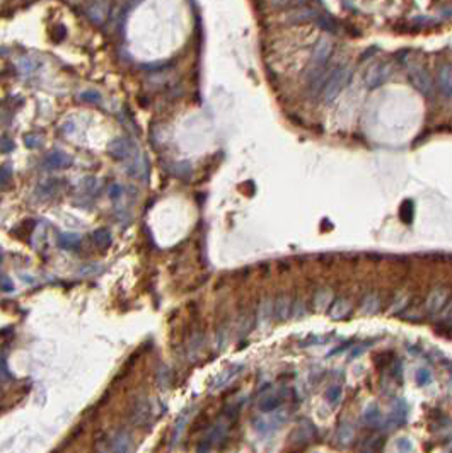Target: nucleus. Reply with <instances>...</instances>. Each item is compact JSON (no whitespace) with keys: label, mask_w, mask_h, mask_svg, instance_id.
Returning <instances> with one entry per match:
<instances>
[{"label":"nucleus","mask_w":452,"mask_h":453,"mask_svg":"<svg viewBox=\"0 0 452 453\" xmlns=\"http://www.w3.org/2000/svg\"><path fill=\"white\" fill-rule=\"evenodd\" d=\"M342 394L343 392H342V387H340V385H331V387L326 390L324 399L331 406H336L340 402V399H342Z\"/></svg>","instance_id":"nucleus-35"},{"label":"nucleus","mask_w":452,"mask_h":453,"mask_svg":"<svg viewBox=\"0 0 452 453\" xmlns=\"http://www.w3.org/2000/svg\"><path fill=\"white\" fill-rule=\"evenodd\" d=\"M72 164H74L72 155H68V153L62 150H55L44 157V160L41 162V167L44 170H58V169H67Z\"/></svg>","instance_id":"nucleus-12"},{"label":"nucleus","mask_w":452,"mask_h":453,"mask_svg":"<svg viewBox=\"0 0 452 453\" xmlns=\"http://www.w3.org/2000/svg\"><path fill=\"white\" fill-rule=\"evenodd\" d=\"M368 344H370V343H364V344H360V346H355V350L352 351L350 358H356V356H360V355H362V353L367 350L366 346H368Z\"/></svg>","instance_id":"nucleus-44"},{"label":"nucleus","mask_w":452,"mask_h":453,"mask_svg":"<svg viewBox=\"0 0 452 453\" xmlns=\"http://www.w3.org/2000/svg\"><path fill=\"white\" fill-rule=\"evenodd\" d=\"M394 443L396 452H413V443L408 438H398Z\"/></svg>","instance_id":"nucleus-40"},{"label":"nucleus","mask_w":452,"mask_h":453,"mask_svg":"<svg viewBox=\"0 0 452 453\" xmlns=\"http://www.w3.org/2000/svg\"><path fill=\"white\" fill-rule=\"evenodd\" d=\"M438 321H444V322H452V298L446 302V305L442 307V310L437 314Z\"/></svg>","instance_id":"nucleus-37"},{"label":"nucleus","mask_w":452,"mask_h":453,"mask_svg":"<svg viewBox=\"0 0 452 453\" xmlns=\"http://www.w3.org/2000/svg\"><path fill=\"white\" fill-rule=\"evenodd\" d=\"M12 181V167L9 164L0 165V189H7Z\"/></svg>","instance_id":"nucleus-36"},{"label":"nucleus","mask_w":452,"mask_h":453,"mask_svg":"<svg viewBox=\"0 0 452 453\" xmlns=\"http://www.w3.org/2000/svg\"><path fill=\"white\" fill-rule=\"evenodd\" d=\"M316 435V428H314L310 423H304L296 430V433L292 435V440L298 445H304V442H309V440L314 438Z\"/></svg>","instance_id":"nucleus-25"},{"label":"nucleus","mask_w":452,"mask_h":453,"mask_svg":"<svg viewBox=\"0 0 452 453\" xmlns=\"http://www.w3.org/2000/svg\"><path fill=\"white\" fill-rule=\"evenodd\" d=\"M333 53V41L330 38H321L318 41L316 48H314L312 55H310V61L308 66V80L312 82L314 78L321 77L322 73L328 72V61Z\"/></svg>","instance_id":"nucleus-1"},{"label":"nucleus","mask_w":452,"mask_h":453,"mask_svg":"<svg viewBox=\"0 0 452 453\" xmlns=\"http://www.w3.org/2000/svg\"><path fill=\"white\" fill-rule=\"evenodd\" d=\"M314 22H316L321 29H324V31H330V32H336V29H338V22L333 17H331V15L319 14Z\"/></svg>","instance_id":"nucleus-33"},{"label":"nucleus","mask_w":452,"mask_h":453,"mask_svg":"<svg viewBox=\"0 0 452 453\" xmlns=\"http://www.w3.org/2000/svg\"><path fill=\"white\" fill-rule=\"evenodd\" d=\"M102 271V266L101 264H89L87 269H82V274H89V276H94V274H99Z\"/></svg>","instance_id":"nucleus-43"},{"label":"nucleus","mask_w":452,"mask_h":453,"mask_svg":"<svg viewBox=\"0 0 452 453\" xmlns=\"http://www.w3.org/2000/svg\"><path fill=\"white\" fill-rule=\"evenodd\" d=\"M392 72V65L389 61H376L370 68L367 70L366 84L368 89H377L384 84Z\"/></svg>","instance_id":"nucleus-9"},{"label":"nucleus","mask_w":452,"mask_h":453,"mask_svg":"<svg viewBox=\"0 0 452 453\" xmlns=\"http://www.w3.org/2000/svg\"><path fill=\"white\" fill-rule=\"evenodd\" d=\"M308 315V307H306V302L297 298V300L292 302V312H290V319L292 321H300Z\"/></svg>","instance_id":"nucleus-32"},{"label":"nucleus","mask_w":452,"mask_h":453,"mask_svg":"<svg viewBox=\"0 0 452 453\" xmlns=\"http://www.w3.org/2000/svg\"><path fill=\"white\" fill-rule=\"evenodd\" d=\"M287 421V411L284 409H275V411H270V413H264V416H260L252 421V426L258 433L268 435L272 431L278 430L280 426L285 425Z\"/></svg>","instance_id":"nucleus-6"},{"label":"nucleus","mask_w":452,"mask_h":453,"mask_svg":"<svg viewBox=\"0 0 452 453\" xmlns=\"http://www.w3.org/2000/svg\"><path fill=\"white\" fill-rule=\"evenodd\" d=\"M406 413H408V409H406L404 402L403 401H398L394 409H392V413L389 416H386L382 419V425L384 428H388V430H392V428H398L400 425H403L406 421Z\"/></svg>","instance_id":"nucleus-16"},{"label":"nucleus","mask_w":452,"mask_h":453,"mask_svg":"<svg viewBox=\"0 0 452 453\" xmlns=\"http://www.w3.org/2000/svg\"><path fill=\"white\" fill-rule=\"evenodd\" d=\"M0 142H2V145H0V152L6 153V152H9V150H12V148H14V145H12V142H9L7 138H2Z\"/></svg>","instance_id":"nucleus-46"},{"label":"nucleus","mask_w":452,"mask_h":453,"mask_svg":"<svg viewBox=\"0 0 452 453\" xmlns=\"http://www.w3.org/2000/svg\"><path fill=\"white\" fill-rule=\"evenodd\" d=\"M290 3H294V0H272V5L276 7V9H284V7H288Z\"/></svg>","instance_id":"nucleus-45"},{"label":"nucleus","mask_w":452,"mask_h":453,"mask_svg":"<svg viewBox=\"0 0 452 453\" xmlns=\"http://www.w3.org/2000/svg\"><path fill=\"white\" fill-rule=\"evenodd\" d=\"M60 181H46L43 182V184H40L38 188H36V193L40 194L41 198H52L53 194L56 193L58 188H60V184H58Z\"/></svg>","instance_id":"nucleus-31"},{"label":"nucleus","mask_w":452,"mask_h":453,"mask_svg":"<svg viewBox=\"0 0 452 453\" xmlns=\"http://www.w3.org/2000/svg\"><path fill=\"white\" fill-rule=\"evenodd\" d=\"M318 15L319 12L310 9V7H298V9L292 10L288 14V22H309V20H316Z\"/></svg>","instance_id":"nucleus-19"},{"label":"nucleus","mask_w":452,"mask_h":453,"mask_svg":"<svg viewBox=\"0 0 452 453\" xmlns=\"http://www.w3.org/2000/svg\"><path fill=\"white\" fill-rule=\"evenodd\" d=\"M352 77V68L348 66L345 61L338 63L331 68V73L328 77V82L322 89V101L326 104H331L334 99L338 97V94L342 92V89L346 85V82Z\"/></svg>","instance_id":"nucleus-2"},{"label":"nucleus","mask_w":452,"mask_h":453,"mask_svg":"<svg viewBox=\"0 0 452 453\" xmlns=\"http://www.w3.org/2000/svg\"><path fill=\"white\" fill-rule=\"evenodd\" d=\"M287 396H288L287 389H282V387L266 389L264 392H261L256 406H258V409L261 413H270V411H275V409H278V407H282Z\"/></svg>","instance_id":"nucleus-8"},{"label":"nucleus","mask_w":452,"mask_h":453,"mask_svg":"<svg viewBox=\"0 0 452 453\" xmlns=\"http://www.w3.org/2000/svg\"><path fill=\"white\" fill-rule=\"evenodd\" d=\"M384 445V438L380 435H372L368 436L367 440H364L362 447H360V450L362 452H379L380 448H382Z\"/></svg>","instance_id":"nucleus-30"},{"label":"nucleus","mask_w":452,"mask_h":453,"mask_svg":"<svg viewBox=\"0 0 452 453\" xmlns=\"http://www.w3.org/2000/svg\"><path fill=\"white\" fill-rule=\"evenodd\" d=\"M122 194H123V188L120 184H111L110 188H108V196H110L111 199L122 198Z\"/></svg>","instance_id":"nucleus-42"},{"label":"nucleus","mask_w":452,"mask_h":453,"mask_svg":"<svg viewBox=\"0 0 452 453\" xmlns=\"http://www.w3.org/2000/svg\"><path fill=\"white\" fill-rule=\"evenodd\" d=\"M92 242L94 246L101 251H104L111 246V234L108 232V228H98V230L92 232Z\"/></svg>","instance_id":"nucleus-28"},{"label":"nucleus","mask_w":452,"mask_h":453,"mask_svg":"<svg viewBox=\"0 0 452 453\" xmlns=\"http://www.w3.org/2000/svg\"><path fill=\"white\" fill-rule=\"evenodd\" d=\"M380 307V297L377 293H368L364 297L360 303V314L362 315H374Z\"/></svg>","instance_id":"nucleus-24"},{"label":"nucleus","mask_w":452,"mask_h":453,"mask_svg":"<svg viewBox=\"0 0 452 453\" xmlns=\"http://www.w3.org/2000/svg\"><path fill=\"white\" fill-rule=\"evenodd\" d=\"M128 174L134 177H138V179H147L148 176V164L145 160L144 155L140 157H134L132 164L128 165Z\"/></svg>","instance_id":"nucleus-21"},{"label":"nucleus","mask_w":452,"mask_h":453,"mask_svg":"<svg viewBox=\"0 0 452 453\" xmlns=\"http://www.w3.org/2000/svg\"><path fill=\"white\" fill-rule=\"evenodd\" d=\"M437 85L442 95L446 97H452V63L450 61H444L438 66L437 73Z\"/></svg>","instance_id":"nucleus-13"},{"label":"nucleus","mask_w":452,"mask_h":453,"mask_svg":"<svg viewBox=\"0 0 452 453\" xmlns=\"http://www.w3.org/2000/svg\"><path fill=\"white\" fill-rule=\"evenodd\" d=\"M292 302L288 295H280L273 300V317L278 322H287L292 312Z\"/></svg>","instance_id":"nucleus-15"},{"label":"nucleus","mask_w":452,"mask_h":453,"mask_svg":"<svg viewBox=\"0 0 452 453\" xmlns=\"http://www.w3.org/2000/svg\"><path fill=\"white\" fill-rule=\"evenodd\" d=\"M354 438H355V430H354V426L352 425H348V423H345V425H342L336 430V436H334V440H336V443L338 445H350L352 442H354Z\"/></svg>","instance_id":"nucleus-27"},{"label":"nucleus","mask_w":452,"mask_h":453,"mask_svg":"<svg viewBox=\"0 0 452 453\" xmlns=\"http://www.w3.org/2000/svg\"><path fill=\"white\" fill-rule=\"evenodd\" d=\"M227 435H229V423L226 419H220V421H217L206 430L205 438L202 440V445L198 447V452H210L215 445L226 442Z\"/></svg>","instance_id":"nucleus-7"},{"label":"nucleus","mask_w":452,"mask_h":453,"mask_svg":"<svg viewBox=\"0 0 452 453\" xmlns=\"http://www.w3.org/2000/svg\"><path fill=\"white\" fill-rule=\"evenodd\" d=\"M352 312V303L348 298L338 297L331 302V305L328 307L326 314L331 321H343L345 317H348V314Z\"/></svg>","instance_id":"nucleus-14"},{"label":"nucleus","mask_w":452,"mask_h":453,"mask_svg":"<svg viewBox=\"0 0 452 453\" xmlns=\"http://www.w3.org/2000/svg\"><path fill=\"white\" fill-rule=\"evenodd\" d=\"M190 418H192V409H186L183 414L178 418L176 425H174V430H172V436H171V445L172 447H176L178 443L181 442V438H183L184 431H186V426H188V421Z\"/></svg>","instance_id":"nucleus-18"},{"label":"nucleus","mask_w":452,"mask_h":453,"mask_svg":"<svg viewBox=\"0 0 452 453\" xmlns=\"http://www.w3.org/2000/svg\"><path fill=\"white\" fill-rule=\"evenodd\" d=\"M333 302V290L331 288H319L314 295V310L326 312L328 307Z\"/></svg>","instance_id":"nucleus-20"},{"label":"nucleus","mask_w":452,"mask_h":453,"mask_svg":"<svg viewBox=\"0 0 452 453\" xmlns=\"http://www.w3.org/2000/svg\"><path fill=\"white\" fill-rule=\"evenodd\" d=\"M156 418H157L156 406H154V402L147 397L138 399L130 411V423L136 428L152 426V423L156 421Z\"/></svg>","instance_id":"nucleus-5"},{"label":"nucleus","mask_w":452,"mask_h":453,"mask_svg":"<svg viewBox=\"0 0 452 453\" xmlns=\"http://www.w3.org/2000/svg\"><path fill=\"white\" fill-rule=\"evenodd\" d=\"M400 218L404 225H412L413 218H414V203L412 199H406L403 201V205L400 208Z\"/></svg>","instance_id":"nucleus-29"},{"label":"nucleus","mask_w":452,"mask_h":453,"mask_svg":"<svg viewBox=\"0 0 452 453\" xmlns=\"http://www.w3.org/2000/svg\"><path fill=\"white\" fill-rule=\"evenodd\" d=\"M408 78H410V82H412V85L420 94L426 95V97H430V95L434 94L432 75H430V72L426 70V66L424 63H420V61H412V63L408 65Z\"/></svg>","instance_id":"nucleus-4"},{"label":"nucleus","mask_w":452,"mask_h":453,"mask_svg":"<svg viewBox=\"0 0 452 453\" xmlns=\"http://www.w3.org/2000/svg\"><path fill=\"white\" fill-rule=\"evenodd\" d=\"M0 263H2V254H0Z\"/></svg>","instance_id":"nucleus-49"},{"label":"nucleus","mask_w":452,"mask_h":453,"mask_svg":"<svg viewBox=\"0 0 452 453\" xmlns=\"http://www.w3.org/2000/svg\"><path fill=\"white\" fill-rule=\"evenodd\" d=\"M408 303H410V297H408V295H400V297H398L396 300L391 303V307H389L388 314H391V315L400 314L401 310L408 307Z\"/></svg>","instance_id":"nucleus-34"},{"label":"nucleus","mask_w":452,"mask_h":453,"mask_svg":"<svg viewBox=\"0 0 452 453\" xmlns=\"http://www.w3.org/2000/svg\"><path fill=\"white\" fill-rule=\"evenodd\" d=\"M24 145H26L28 148H38V147H41V136L34 135V133L24 135Z\"/></svg>","instance_id":"nucleus-38"},{"label":"nucleus","mask_w":452,"mask_h":453,"mask_svg":"<svg viewBox=\"0 0 452 453\" xmlns=\"http://www.w3.org/2000/svg\"><path fill=\"white\" fill-rule=\"evenodd\" d=\"M382 419H384V416L380 414V409L377 404H370L366 411H364V423L368 426H379L380 423H382Z\"/></svg>","instance_id":"nucleus-26"},{"label":"nucleus","mask_w":452,"mask_h":453,"mask_svg":"<svg viewBox=\"0 0 452 453\" xmlns=\"http://www.w3.org/2000/svg\"><path fill=\"white\" fill-rule=\"evenodd\" d=\"M82 244V237L74 232H67V234H60L58 235V246L64 251H77Z\"/></svg>","instance_id":"nucleus-23"},{"label":"nucleus","mask_w":452,"mask_h":453,"mask_svg":"<svg viewBox=\"0 0 452 453\" xmlns=\"http://www.w3.org/2000/svg\"><path fill=\"white\" fill-rule=\"evenodd\" d=\"M108 153L116 160H128L134 159V143L128 138H114L108 145Z\"/></svg>","instance_id":"nucleus-11"},{"label":"nucleus","mask_w":452,"mask_h":453,"mask_svg":"<svg viewBox=\"0 0 452 453\" xmlns=\"http://www.w3.org/2000/svg\"><path fill=\"white\" fill-rule=\"evenodd\" d=\"M414 380H416V384L418 385H426V384H430V380H432V377H430V372L428 370H425V368H420L416 372V375H414Z\"/></svg>","instance_id":"nucleus-39"},{"label":"nucleus","mask_w":452,"mask_h":453,"mask_svg":"<svg viewBox=\"0 0 452 453\" xmlns=\"http://www.w3.org/2000/svg\"><path fill=\"white\" fill-rule=\"evenodd\" d=\"M449 300V290L444 286H437L428 293L425 300V312L428 315H437L442 310V307L446 305V302Z\"/></svg>","instance_id":"nucleus-10"},{"label":"nucleus","mask_w":452,"mask_h":453,"mask_svg":"<svg viewBox=\"0 0 452 453\" xmlns=\"http://www.w3.org/2000/svg\"><path fill=\"white\" fill-rule=\"evenodd\" d=\"M242 368H244L242 365H232V367L226 368L220 375H217V378H215V382L212 384V390H220L222 387L229 385L239 375V372H242Z\"/></svg>","instance_id":"nucleus-17"},{"label":"nucleus","mask_w":452,"mask_h":453,"mask_svg":"<svg viewBox=\"0 0 452 453\" xmlns=\"http://www.w3.org/2000/svg\"><path fill=\"white\" fill-rule=\"evenodd\" d=\"M12 288H14V286H12V283H10L9 280H7V278H2V280H0V290H6V292H10Z\"/></svg>","instance_id":"nucleus-47"},{"label":"nucleus","mask_w":452,"mask_h":453,"mask_svg":"<svg viewBox=\"0 0 452 453\" xmlns=\"http://www.w3.org/2000/svg\"><path fill=\"white\" fill-rule=\"evenodd\" d=\"M10 378H12V375H10L9 368H7V361L2 355H0V380L6 382V380H10Z\"/></svg>","instance_id":"nucleus-41"},{"label":"nucleus","mask_w":452,"mask_h":453,"mask_svg":"<svg viewBox=\"0 0 452 453\" xmlns=\"http://www.w3.org/2000/svg\"><path fill=\"white\" fill-rule=\"evenodd\" d=\"M99 452H116V453H126L134 450V438L125 430H116L113 433L104 435L99 438L96 445Z\"/></svg>","instance_id":"nucleus-3"},{"label":"nucleus","mask_w":452,"mask_h":453,"mask_svg":"<svg viewBox=\"0 0 452 453\" xmlns=\"http://www.w3.org/2000/svg\"><path fill=\"white\" fill-rule=\"evenodd\" d=\"M309 2V0H294V3H298V5H302V3Z\"/></svg>","instance_id":"nucleus-48"},{"label":"nucleus","mask_w":452,"mask_h":453,"mask_svg":"<svg viewBox=\"0 0 452 453\" xmlns=\"http://www.w3.org/2000/svg\"><path fill=\"white\" fill-rule=\"evenodd\" d=\"M272 317H273V298H270V297H266V298H263V300L260 302V305H258V324L260 326H268L270 324V321H272Z\"/></svg>","instance_id":"nucleus-22"}]
</instances>
